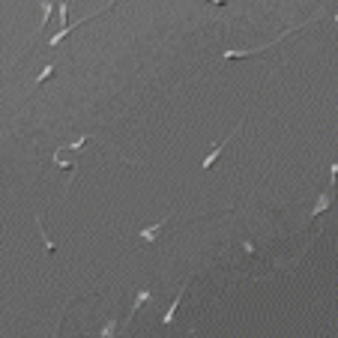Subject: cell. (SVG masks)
I'll return each instance as SVG.
<instances>
[{
  "label": "cell",
  "instance_id": "6da1fadb",
  "mask_svg": "<svg viewBox=\"0 0 338 338\" xmlns=\"http://www.w3.org/2000/svg\"><path fill=\"white\" fill-rule=\"evenodd\" d=\"M39 9H42V18H39V27H36V33H33V39L24 45V51H30L36 42H39V36H42V30L48 27V18H51V12H54V0H39Z\"/></svg>",
  "mask_w": 338,
  "mask_h": 338
},
{
  "label": "cell",
  "instance_id": "7a4b0ae2",
  "mask_svg": "<svg viewBox=\"0 0 338 338\" xmlns=\"http://www.w3.org/2000/svg\"><path fill=\"white\" fill-rule=\"evenodd\" d=\"M171 219V213L165 219H159L156 225H150V228H138V237L144 239V245H153V242H159V234H162V228H165V222Z\"/></svg>",
  "mask_w": 338,
  "mask_h": 338
},
{
  "label": "cell",
  "instance_id": "3957f363",
  "mask_svg": "<svg viewBox=\"0 0 338 338\" xmlns=\"http://www.w3.org/2000/svg\"><path fill=\"white\" fill-rule=\"evenodd\" d=\"M237 129H239V126H237ZM237 129H234L231 135H225V138H222V141H216V144H213V150H209V156H206V159H203V162H201V168H203V171H209V168H213V162H216V159L222 156V150H225V144H228L231 138H237Z\"/></svg>",
  "mask_w": 338,
  "mask_h": 338
},
{
  "label": "cell",
  "instance_id": "277c9868",
  "mask_svg": "<svg viewBox=\"0 0 338 338\" xmlns=\"http://www.w3.org/2000/svg\"><path fill=\"white\" fill-rule=\"evenodd\" d=\"M186 287H189V284H183V287H180V293H177V297H174V303L168 305V314H162V323H165V326H171V323H174V314H177V308H180V300H183Z\"/></svg>",
  "mask_w": 338,
  "mask_h": 338
},
{
  "label": "cell",
  "instance_id": "5b68a950",
  "mask_svg": "<svg viewBox=\"0 0 338 338\" xmlns=\"http://www.w3.org/2000/svg\"><path fill=\"white\" fill-rule=\"evenodd\" d=\"M326 209H329V189L317 198V203H314V209H311V216H308V219H317V216H320V213H326Z\"/></svg>",
  "mask_w": 338,
  "mask_h": 338
},
{
  "label": "cell",
  "instance_id": "8992f818",
  "mask_svg": "<svg viewBox=\"0 0 338 338\" xmlns=\"http://www.w3.org/2000/svg\"><path fill=\"white\" fill-rule=\"evenodd\" d=\"M36 225H39V237H42V242H45V251L51 255V251H54L57 245H54V242L48 239V234H45V225H42V216H36Z\"/></svg>",
  "mask_w": 338,
  "mask_h": 338
},
{
  "label": "cell",
  "instance_id": "52a82bcc",
  "mask_svg": "<svg viewBox=\"0 0 338 338\" xmlns=\"http://www.w3.org/2000/svg\"><path fill=\"white\" fill-rule=\"evenodd\" d=\"M150 297H153V293H150V290H138V297H135V305H132V311H129V317H132V314H135L138 308H141V303H147V300H150Z\"/></svg>",
  "mask_w": 338,
  "mask_h": 338
},
{
  "label": "cell",
  "instance_id": "ba28073f",
  "mask_svg": "<svg viewBox=\"0 0 338 338\" xmlns=\"http://www.w3.org/2000/svg\"><path fill=\"white\" fill-rule=\"evenodd\" d=\"M69 6H72V0H63V3H60V30L69 24Z\"/></svg>",
  "mask_w": 338,
  "mask_h": 338
},
{
  "label": "cell",
  "instance_id": "9c48e42d",
  "mask_svg": "<svg viewBox=\"0 0 338 338\" xmlns=\"http://www.w3.org/2000/svg\"><path fill=\"white\" fill-rule=\"evenodd\" d=\"M54 69H57V63H48V66H45L42 72H39V75H36V84H42L45 78H51V75H54Z\"/></svg>",
  "mask_w": 338,
  "mask_h": 338
},
{
  "label": "cell",
  "instance_id": "30bf717a",
  "mask_svg": "<svg viewBox=\"0 0 338 338\" xmlns=\"http://www.w3.org/2000/svg\"><path fill=\"white\" fill-rule=\"evenodd\" d=\"M206 3H219V6H222V3H228V0H206Z\"/></svg>",
  "mask_w": 338,
  "mask_h": 338
}]
</instances>
